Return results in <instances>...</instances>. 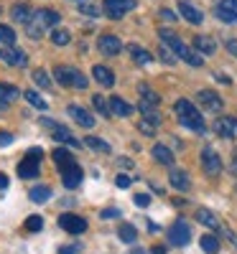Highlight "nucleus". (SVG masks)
Returning <instances> with one entry per match:
<instances>
[{
    "label": "nucleus",
    "instance_id": "1",
    "mask_svg": "<svg viewBox=\"0 0 237 254\" xmlns=\"http://www.w3.org/2000/svg\"><path fill=\"white\" fill-rule=\"evenodd\" d=\"M158 38L163 41V46H168L171 51L176 54V59H181V61H186L189 66H204V59H202V54H197V49H191V46H186L184 41L174 33V31H168V28H161L158 31Z\"/></svg>",
    "mask_w": 237,
    "mask_h": 254
},
{
    "label": "nucleus",
    "instance_id": "2",
    "mask_svg": "<svg viewBox=\"0 0 237 254\" xmlns=\"http://www.w3.org/2000/svg\"><path fill=\"white\" fill-rule=\"evenodd\" d=\"M174 112H176V117H179V122L184 125V127H189L191 132H207V125H204V117H202V112L194 107V104L189 102V99H176V104H174Z\"/></svg>",
    "mask_w": 237,
    "mask_h": 254
},
{
    "label": "nucleus",
    "instance_id": "3",
    "mask_svg": "<svg viewBox=\"0 0 237 254\" xmlns=\"http://www.w3.org/2000/svg\"><path fill=\"white\" fill-rule=\"evenodd\" d=\"M54 79L61 84V87L87 89V76H84L79 69H74V66H56V69H54Z\"/></svg>",
    "mask_w": 237,
    "mask_h": 254
},
{
    "label": "nucleus",
    "instance_id": "4",
    "mask_svg": "<svg viewBox=\"0 0 237 254\" xmlns=\"http://www.w3.org/2000/svg\"><path fill=\"white\" fill-rule=\"evenodd\" d=\"M135 8V0H105L102 3V10H105V15L107 18H122V15H127Z\"/></svg>",
    "mask_w": 237,
    "mask_h": 254
},
{
    "label": "nucleus",
    "instance_id": "5",
    "mask_svg": "<svg viewBox=\"0 0 237 254\" xmlns=\"http://www.w3.org/2000/svg\"><path fill=\"white\" fill-rule=\"evenodd\" d=\"M202 165H204V173L212 176V178L222 173V158L217 155L214 147H204L202 150Z\"/></svg>",
    "mask_w": 237,
    "mask_h": 254
},
{
    "label": "nucleus",
    "instance_id": "6",
    "mask_svg": "<svg viewBox=\"0 0 237 254\" xmlns=\"http://www.w3.org/2000/svg\"><path fill=\"white\" fill-rule=\"evenodd\" d=\"M168 242L174 244V247H186V244L191 242V229H189V224L179 219L174 226L168 229Z\"/></svg>",
    "mask_w": 237,
    "mask_h": 254
},
{
    "label": "nucleus",
    "instance_id": "7",
    "mask_svg": "<svg viewBox=\"0 0 237 254\" xmlns=\"http://www.w3.org/2000/svg\"><path fill=\"white\" fill-rule=\"evenodd\" d=\"M0 59H3L8 66H18V69H23L26 64H28V56L15 49V46H5V44H0Z\"/></svg>",
    "mask_w": 237,
    "mask_h": 254
},
{
    "label": "nucleus",
    "instance_id": "8",
    "mask_svg": "<svg viewBox=\"0 0 237 254\" xmlns=\"http://www.w3.org/2000/svg\"><path fill=\"white\" fill-rule=\"evenodd\" d=\"M59 226L64 231H69V234H82V231H87V221L77 214H61L59 216Z\"/></svg>",
    "mask_w": 237,
    "mask_h": 254
},
{
    "label": "nucleus",
    "instance_id": "9",
    "mask_svg": "<svg viewBox=\"0 0 237 254\" xmlns=\"http://www.w3.org/2000/svg\"><path fill=\"white\" fill-rule=\"evenodd\" d=\"M197 99H199L202 107H204V110H209V112H220V110L225 107L222 97H220L217 92H212V89H202V92L197 94Z\"/></svg>",
    "mask_w": 237,
    "mask_h": 254
},
{
    "label": "nucleus",
    "instance_id": "10",
    "mask_svg": "<svg viewBox=\"0 0 237 254\" xmlns=\"http://www.w3.org/2000/svg\"><path fill=\"white\" fill-rule=\"evenodd\" d=\"M214 13H217V18L225 20V23H237V0H220Z\"/></svg>",
    "mask_w": 237,
    "mask_h": 254
},
{
    "label": "nucleus",
    "instance_id": "11",
    "mask_svg": "<svg viewBox=\"0 0 237 254\" xmlns=\"http://www.w3.org/2000/svg\"><path fill=\"white\" fill-rule=\"evenodd\" d=\"M67 112H69V117H72L79 127H87V130H90V127H95V117L84 110V107H79V104H69Z\"/></svg>",
    "mask_w": 237,
    "mask_h": 254
},
{
    "label": "nucleus",
    "instance_id": "12",
    "mask_svg": "<svg viewBox=\"0 0 237 254\" xmlns=\"http://www.w3.org/2000/svg\"><path fill=\"white\" fill-rule=\"evenodd\" d=\"M38 168H41V160H38V158L26 155L23 160L18 163V176H20V178H26V181H31V178H36V176H38Z\"/></svg>",
    "mask_w": 237,
    "mask_h": 254
},
{
    "label": "nucleus",
    "instance_id": "13",
    "mask_svg": "<svg viewBox=\"0 0 237 254\" xmlns=\"http://www.w3.org/2000/svg\"><path fill=\"white\" fill-rule=\"evenodd\" d=\"M179 13H181L184 20H189V23H194V26H199L202 20H204L202 10H199L197 5H191L189 0H179Z\"/></svg>",
    "mask_w": 237,
    "mask_h": 254
},
{
    "label": "nucleus",
    "instance_id": "14",
    "mask_svg": "<svg viewBox=\"0 0 237 254\" xmlns=\"http://www.w3.org/2000/svg\"><path fill=\"white\" fill-rule=\"evenodd\" d=\"M82 168L77 165V163H72V165H67V168H61V181H64V186L67 188H77L79 183H82Z\"/></svg>",
    "mask_w": 237,
    "mask_h": 254
},
{
    "label": "nucleus",
    "instance_id": "15",
    "mask_svg": "<svg viewBox=\"0 0 237 254\" xmlns=\"http://www.w3.org/2000/svg\"><path fill=\"white\" fill-rule=\"evenodd\" d=\"M97 49H100L105 56H118V54L122 51V44H120V38H115V36H100Z\"/></svg>",
    "mask_w": 237,
    "mask_h": 254
},
{
    "label": "nucleus",
    "instance_id": "16",
    "mask_svg": "<svg viewBox=\"0 0 237 254\" xmlns=\"http://www.w3.org/2000/svg\"><path fill=\"white\" fill-rule=\"evenodd\" d=\"M168 181H171V186H174L176 190H181V193H186V190L191 188V178H189V173L181 171V168H171Z\"/></svg>",
    "mask_w": 237,
    "mask_h": 254
},
{
    "label": "nucleus",
    "instance_id": "17",
    "mask_svg": "<svg viewBox=\"0 0 237 254\" xmlns=\"http://www.w3.org/2000/svg\"><path fill=\"white\" fill-rule=\"evenodd\" d=\"M214 132L220 137H235L237 135V120L235 117H220L214 122Z\"/></svg>",
    "mask_w": 237,
    "mask_h": 254
},
{
    "label": "nucleus",
    "instance_id": "18",
    "mask_svg": "<svg viewBox=\"0 0 237 254\" xmlns=\"http://www.w3.org/2000/svg\"><path fill=\"white\" fill-rule=\"evenodd\" d=\"M133 110H135V107H133V104H127L122 97H113V99H110V112H113L115 117H130Z\"/></svg>",
    "mask_w": 237,
    "mask_h": 254
},
{
    "label": "nucleus",
    "instance_id": "19",
    "mask_svg": "<svg viewBox=\"0 0 237 254\" xmlns=\"http://www.w3.org/2000/svg\"><path fill=\"white\" fill-rule=\"evenodd\" d=\"M197 221L199 224H204L207 229H214V231H222V224H220V219L212 214L209 208H197Z\"/></svg>",
    "mask_w": 237,
    "mask_h": 254
},
{
    "label": "nucleus",
    "instance_id": "20",
    "mask_svg": "<svg viewBox=\"0 0 237 254\" xmlns=\"http://www.w3.org/2000/svg\"><path fill=\"white\" fill-rule=\"evenodd\" d=\"M150 153H153V158L161 163V165H174V153H171V147H166L163 142H158V145H153L150 147Z\"/></svg>",
    "mask_w": 237,
    "mask_h": 254
},
{
    "label": "nucleus",
    "instance_id": "21",
    "mask_svg": "<svg viewBox=\"0 0 237 254\" xmlns=\"http://www.w3.org/2000/svg\"><path fill=\"white\" fill-rule=\"evenodd\" d=\"M127 51H130V56H133V61L138 64V66H148V64L153 61V54L145 51V49L138 46V44H130V46H127Z\"/></svg>",
    "mask_w": 237,
    "mask_h": 254
},
{
    "label": "nucleus",
    "instance_id": "22",
    "mask_svg": "<svg viewBox=\"0 0 237 254\" xmlns=\"http://www.w3.org/2000/svg\"><path fill=\"white\" fill-rule=\"evenodd\" d=\"M92 76L102 84V87H113L115 84V74L107 69V66H102V64H97V66H92Z\"/></svg>",
    "mask_w": 237,
    "mask_h": 254
},
{
    "label": "nucleus",
    "instance_id": "23",
    "mask_svg": "<svg viewBox=\"0 0 237 254\" xmlns=\"http://www.w3.org/2000/svg\"><path fill=\"white\" fill-rule=\"evenodd\" d=\"M138 110H140L143 120H148V122H153V125H161V112L156 110V104H150V102H143V99H140V104H138Z\"/></svg>",
    "mask_w": 237,
    "mask_h": 254
},
{
    "label": "nucleus",
    "instance_id": "24",
    "mask_svg": "<svg viewBox=\"0 0 237 254\" xmlns=\"http://www.w3.org/2000/svg\"><path fill=\"white\" fill-rule=\"evenodd\" d=\"M194 49H197L199 54L212 56L214 51H217V44H214V38H209V36H197L194 38Z\"/></svg>",
    "mask_w": 237,
    "mask_h": 254
},
{
    "label": "nucleus",
    "instance_id": "25",
    "mask_svg": "<svg viewBox=\"0 0 237 254\" xmlns=\"http://www.w3.org/2000/svg\"><path fill=\"white\" fill-rule=\"evenodd\" d=\"M33 20H38L41 26H46V28H51V26H59V13H54V10H38V13H33Z\"/></svg>",
    "mask_w": 237,
    "mask_h": 254
},
{
    "label": "nucleus",
    "instance_id": "26",
    "mask_svg": "<svg viewBox=\"0 0 237 254\" xmlns=\"http://www.w3.org/2000/svg\"><path fill=\"white\" fill-rule=\"evenodd\" d=\"M10 15H13V20H15V23H23V26H28V20L33 18L26 3H18V5H13V10H10Z\"/></svg>",
    "mask_w": 237,
    "mask_h": 254
},
{
    "label": "nucleus",
    "instance_id": "27",
    "mask_svg": "<svg viewBox=\"0 0 237 254\" xmlns=\"http://www.w3.org/2000/svg\"><path fill=\"white\" fill-rule=\"evenodd\" d=\"M28 198H31L33 203H44V201L51 198V188H49V186H33V188L28 190Z\"/></svg>",
    "mask_w": 237,
    "mask_h": 254
},
{
    "label": "nucleus",
    "instance_id": "28",
    "mask_svg": "<svg viewBox=\"0 0 237 254\" xmlns=\"http://www.w3.org/2000/svg\"><path fill=\"white\" fill-rule=\"evenodd\" d=\"M51 137L56 140V142H61V145H69V147H82V142L77 140V137H72V132H67V130H56L51 132Z\"/></svg>",
    "mask_w": 237,
    "mask_h": 254
},
{
    "label": "nucleus",
    "instance_id": "29",
    "mask_svg": "<svg viewBox=\"0 0 237 254\" xmlns=\"http://www.w3.org/2000/svg\"><path fill=\"white\" fill-rule=\"evenodd\" d=\"M54 163L59 165V171H61V168L72 165V163H74V158H72V153L67 150V147H56V150H54Z\"/></svg>",
    "mask_w": 237,
    "mask_h": 254
},
{
    "label": "nucleus",
    "instance_id": "30",
    "mask_svg": "<svg viewBox=\"0 0 237 254\" xmlns=\"http://www.w3.org/2000/svg\"><path fill=\"white\" fill-rule=\"evenodd\" d=\"M118 237H120L125 244H133V242L138 239V229H135L133 224H122V226L118 229Z\"/></svg>",
    "mask_w": 237,
    "mask_h": 254
},
{
    "label": "nucleus",
    "instance_id": "31",
    "mask_svg": "<svg viewBox=\"0 0 237 254\" xmlns=\"http://www.w3.org/2000/svg\"><path fill=\"white\" fill-rule=\"evenodd\" d=\"M20 97V92H18V87H13V84H0V99H3L5 104H10V102H15Z\"/></svg>",
    "mask_w": 237,
    "mask_h": 254
},
{
    "label": "nucleus",
    "instance_id": "32",
    "mask_svg": "<svg viewBox=\"0 0 237 254\" xmlns=\"http://www.w3.org/2000/svg\"><path fill=\"white\" fill-rule=\"evenodd\" d=\"M199 244H202V249H204L207 254H217V252H220V239L214 237V234H204V237L199 239Z\"/></svg>",
    "mask_w": 237,
    "mask_h": 254
},
{
    "label": "nucleus",
    "instance_id": "33",
    "mask_svg": "<svg viewBox=\"0 0 237 254\" xmlns=\"http://www.w3.org/2000/svg\"><path fill=\"white\" fill-rule=\"evenodd\" d=\"M84 145L92 147L95 153H110V145H107L105 140H100V137H95V135H90L87 140H84Z\"/></svg>",
    "mask_w": 237,
    "mask_h": 254
},
{
    "label": "nucleus",
    "instance_id": "34",
    "mask_svg": "<svg viewBox=\"0 0 237 254\" xmlns=\"http://www.w3.org/2000/svg\"><path fill=\"white\" fill-rule=\"evenodd\" d=\"M26 33H28L31 38H44V36H46V26H41L38 20L31 18V20H28V26H26Z\"/></svg>",
    "mask_w": 237,
    "mask_h": 254
},
{
    "label": "nucleus",
    "instance_id": "35",
    "mask_svg": "<svg viewBox=\"0 0 237 254\" xmlns=\"http://www.w3.org/2000/svg\"><path fill=\"white\" fill-rule=\"evenodd\" d=\"M138 94H140L143 102H150V104H158V102H161V97H158L153 89H150L148 84H140V87H138Z\"/></svg>",
    "mask_w": 237,
    "mask_h": 254
},
{
    "label": "nucleus",
    "instance_id": "36",
    "mask_svg": "<svg viewBox=\"0 0 237 254\" xmlns=\"http://www.w3.org/2000/svg\"><path fill=\"white\" fill-rule=\"evenodd\" d=\"M51 41H54V46H69L72 33H69V31H64V28H56V31L51 33Z\"/></svg>",
    "mask_w": 237,
    "mask_h": 254
},
{
    "label": "nucleus",
    "instance_id": "37",
    "mask_svg": "<svg viewBox=\"0 0 237 254\" xmlns=\"http://www.w3.org/2000/svg\"><path fill=\"white\" fill-rule=\"evenodd\" d=\"M23 97H26V102H31V104H33L36 110H41V112H44V110H49V104H46V99L41 97V94H36V92H26Z\"/></svg>",
    "mask_w": 237,
    "mask_h": 254
},
{
    "label": "nucleus",
    "instance_id": "38",
    "mask_svg": "<svg viewBox=\"0 0 237 254\" xmlns=\"http://www.w3.org/2000/svg\"><path fill=\"white\" fill-rule=\"evenodd\" d=\"M92 104H95V110H97L102 117H110V115H113V112H110V102H105L102 94H95V97H92Z\"/></svg>",
    "mask_w": 237,
    "mask_h": 254
},
{
    "label": "nucleus",
    "instance_id": "39",
    "mask_svg": "<svg viewBox=\"0 0 237 254\" xmlns=\"http://www.w3.org/2000/svg\"><path fill=\"white\" fill-rule=\"evenodd\" d=\"M0 44H5V46H13L15 44V31L10 26L0 23Z\"/></svg>",
    "mask_w": 237,
    "mask_h": 254
},
{
    "label": "nucleus",
    "instance_id": "40",
    "mask_svg": "<svg viewBox=\"0 0 237 254\" xmlns=\"http://www.w3.org/2000/svg\"><path fill=\"white\" fill-rule=\"evenodd\" d=\"M33 81L38 84L41 89H46V92H49V89H54V87H51V79H49V74H46L44 69H38V71H33Z\"/></svg>",
    "mask_w": 237,
    "mask_h": 254
},
{
    "label": "nucleus",
    "instance_id": "41",
    "mask_svg": "<svg viewBox=\"0 0 237 254\" xmlns=\"http://www.w3.org/2000/svg\"><path fill=\"white\" fill-rule=\"evenodd\" d=\"M23 229H28L31 234H36V231H41V229H44V219H41L38 214H33V216H28V219H26Z\"/></svg>",
    "mask_w": 237,
    "mask_h": 254
},
{
    "label": "nucleus",
    "instance_id": "42",
    "mask_svg": "<svg viewBox=\"0 0 237 254\" xmlns=\"http://www.w3.org/2000/svg\"><path fill=\"white\" fill-rule=\"evenodd\" d=\"M156 127H158V125L148 122V120H140V122H138V130H140L143 135H148V137H153V135H156Z\"/></svg>",
    "mask_w": 237,
    "mask_h": 254
},
{
    "label": "nucleus",
    "instance_id": "43",
    "mask_svg": "<svg viewBox=\"0 0 237 254\" xmlns=\"http://www.w3.org/2000/svg\"><path fill=\"white\" fill-rule=\"evenodd\" d=\"M158 56H161V61H163V64H168V66H171V64H176V54H174V51H171L168 46H161V51H158Z\"/></svg>",
    "mask_w": 237,
    "mask_h": 254
},
{
    "label": "nucleus",
    "instance_id": "44",
    "mask_svg": "<svg viewBox=\"0 0 237 254\" xmlns=\"http://www.w3.org/2000/svg\"><path fill=\"white\" fill-rule=\"evenodd\" d=\"M130 183H133L130 176H122V173H120V176L115 178V186H118V188H130Z\"/></svg>",
    "mask_w": 237,
    "mask_h": 254
},
{
    "label": "nucleus",
    "instance_id": "45",
    "mask_svg": "<svg viewBox=\"0 0 237 254\" xmlns=\"http://www.w3.org/2000/svg\"><path fill=\"white\" fill-rule=\"evenodd\" d=\"M102 219H118L120 216V208H102Z\"/></svg>",
    "mask_w": 237,
    "mask_h": 254
},
{
    "label": "nucleus",
    "instance_id": "46",
    "mask_svg": "<svg viewBox=\"0 0 237 254\" xmlns=\"http://www.w3.org/2000/svg\"><path fill=\"white\" fill-rule=\"evenodd\" d=\"M135 206H150V196L148 193H135Z\"/></svg>",
    "mask_w": 237,
    "mask_h": 254
},
{
    "label": "nucleus",
    "instance_id": "47",
    "mask_svg": "<svg viewBox=\"0 0 237 254\" xmlns=\"http://www.w3.org/2000/svg\"><path fill=\"white\" fill-rule=\"evenodd\" d=\"M13 142V135L10 132H0V147H5V145H10Z\"/></svg>",
    "mask_w": 237,
    "mask_h": 254
},
{
    "label": "nucleus",
    "instance_id": "48",
    "mask_svg": "<svg viewBox=\"0 0 237 254\" xmlns=\"http://www.w3.org/2000/svg\"><path fill=\"white\" fill-rule=\"evenodd\" d=\"M79 10H82V13H87V15H100V10H97L95 5H79Z\"/></svg>",
    "mask_w": 237,
    "mask_h": 254
},
{
    "label": "nucleus",
    "instance_id": "49",
    "mask_svg": "<svg viewBox=\"0 0 237 254\" xmlns=\"http://www.w3.org/2000/svg\"><path fill=\"white\" fill-rule=\"evenodd\" d=\"M225 46H227V51H230V54H235V56H237V41H235V38H230Z\"/></svg>",
    "mask_w": 237,
    "mask_h": 254
},
{
    "label": "nucleus",
    "instance_id": "50",
    "mask_svg": "<svg viewBox=\"0 0 237 254\" xmlns=\"http://www.w3.org/2000/svg\"><path fill=\"white\" fill-rule=\"evenodd\" d=\"M59 254H77V247L74 244H67V247H61Z\"/></svg>",
    "mask_w": 237,
    "mask_h": 254
},
{
    "label": "nucleus",
    "instance_id": "51",
    "mask_svg": "<svg viewBox=\"0 0 237 254\" xmlns=\"http://www.w3.org/2000/svg\"><path fill=\"white\" fill-rule=\"evenodd\" d=\"M150 254H166V247H163V244H156V247H150Z\"/></svg>",
    "mask_w": 237,
    "mask_h": 254
},
{
    "label": "nucleus",
    "instance_id": "52",
    "mask_svg": "<svg viewBox=\"0 0 237 254\" xmlns=\"http://www.w3.org/2000/svg\"><path fill=\"white\" fill-rule=\"evenodd\" d=\"M5 188H8V176L0 173V190H5Z\"/></svg>",
    "mask_w": 237,
    "mask_h": 254
},
{
    "label": "nucleus",
    "instance_id": "53",
    "mask_svg": "<svg viewBox=\"0 0 237 254\" xmlns=\"http://www.w3.org/2000/svg\"><path fill=\"white\" fill-rule=\"evenodd\" d=\"M118 163H120V168H133V160H127V158H120Z\"/></svg>",
    "mask_w": 237,
    "mask_h": 254
},
{
    "label": "nucleus",
    "instance_id": "54",
    "mask_svg": "<svg viewBox=\"0 0 237 254\" xmlns=\"http://www.w3.org/2000/svg\"><path fill=\"white\" fill-rule=\"evenodd\" d=\"M161 18H166V20H174L176 15H174V13H171V10H161Z\"/></svg>",
    "mask_w": 237,
    "mask_h": 254
},
{
    "label": "nucleus",
    "instance_id": "55",
    "mask_svg": "<svg viewBox=\"0 0 237 254\" xmlns=\"http://www.w3.org/2000/svg\"><path fill=\"white\" fill-rule=\"evenodd\" d=\"M217 79H220V81H225V84H232V79H230V76H225V74H217Z\"/></svg>",
    "mask_w": 237,
    "mask_h": 254
},
{
    "label": "nucleus",
    "instance_id": "56",
    "mask_svg": "<svg viewBox=\"0 0 237 254\" xmlns=\"http://www.w3.org/2000/svg\"><path fill=\"white\" fill-rule=\"evenodd\" d=\"M232 173L237 176V155H235V160H232Z\"/></svg>",
    "mask_w": 237,
    "mask_h": 254
},
{
    "label": "nucleus",
    "instance_id": "57",
    "mask_svg": "<svg viewBox=\"0 0 237 254\" xmlns=\"http://www.w3.org/2000/svg\"><path fill=\"white\" fill-rule=\"evenodd\" d=\"M130 254H145V252H143V249H133Z\"/></svg>",
    "mask_w": 237,
    "mask_h": 254
},
{
    "label": "nucleus",
    "instance_id": "58",
    "mask_svg": "<svg viewBox=\"0 0 237 254\" xmlns=\"http://www.w3.org/2000/svg\"><path fill=\"white\" fill-rule=\"evenodd\" d=\"M5 107H8V104H5L3 99H0V110H5Z\"/></svg>",
    "mask_w": 237,
    "mask_h": 254
},
{
    "label": "nucleus",
    "instance_id": "59",
    "mask_svg": "<svg viewBox=\"0 0 237 254\" xmlns=\"http://www.w3.org/2000/svg\"><path fill=\"white\" fill-rule=\"evenodd\" d=\"M235 188H237V186H235Z\"/></svg>",
    "mask_w": 237,
    "mask_h": 254
}]
</instances>
